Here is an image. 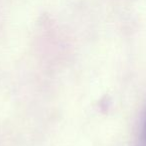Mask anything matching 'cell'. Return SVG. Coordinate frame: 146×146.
Masks as SVG:
<instances>
[{
	"mask_svg": "<svg viewBox=\"0 0 146 146\" xmlns=\"http://www.w3.org/2000/svg\"><path fill=\"white\" fill-rule=\"evenodd\" d=\"M135 146H146V115L142 122L141 128H140L139 135H138L137 141Z\"/></svg>",
	"mask_w": 146,
	"mask_h": 146,
	"instance_id": "1",
	"label": "cell"
}]
</instances>
